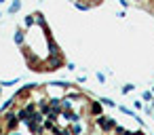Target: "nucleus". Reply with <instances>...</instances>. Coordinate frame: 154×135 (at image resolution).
Returning a JSON list of instances; mask_svg holds the SVG:
<instances>
[{
  "label": "nucleus",
  "instance_id": "423d86ee",
  "mask_svg": "<svg viewBox=\"0 0 154 135\" xmlns=\"http://www.w3.org/2000/svg\"><path fill=\"white\" fill-rule=\"evenodd\" d=\"M133 2H135V5H141V2H143V0H133Z\"/></svg>",
  "mask_w": 154,
  "mask_h": 135
},
{
  "label": "nucleus",
  "instance_id": "39448f33",
  "mask_svg": "<svg viewBox=\"0 0 154 135\" xmlns=\"http://www.w3.org/2000/svg\"><path fill=\"white\" fill-rule=\"evenodd\" d=\"M118 2H120V5H122L125 9H127V7H131V5H129V0H118Z\"/></svg>",
  "mask_w": 154,
  "mask_h": 135
},
{
  "label": "nucleus",
  "instance_id": "f03ea898",
  "mask_svg": "<svg viewBox=\"0 0 154 135\" xmlns=\"http://www.w3.org/2000/svg\"><path fill=\"white\" fill-rule=\"evenodd\" d=\"M133 89H135V84H131V82H129V84H125V87L120 89V93H125V95H129V93H131Z\"/></svg>",
  "mask_w": 154,
  "mask_h": 135
},
{
  "label": "nucleus",
  "instance_id": "7ed1b4c3",
  "mask_svg": "<svg viewBox=\"0 0 154 135\" xmlns=\"http://www.w3.org/2000/svg\"><path fill=\"white\" fill-rule=\"evenodd\" d=\"M97 80H99V82H106V76H103L101 72H97Z\"/></svg>",
  "mask_w": 154,
  "mask_h": 135
},
{
  "label": "nucleus",
  "instance_id": "f257e3e1",
  "mask_svg": "<svg viewBox=\"0 0 154 135\" xmlns=\"http://www.w3.org/2000/svg\"><path fill=\"white\" fill-rule=\"evenodd\" d=\"M21 5H23L21 0H13V2L9 5V15H15V13H19V11H21Z\"/></svg>",
  "mask_w": 154,
  "mask_h": 135
},
{
  "label": "nucleus",
  "instance_id": "0eeeda50",
  "mask_svg": "<svg viewBox=\"0 0 154 135\" xmlns=\"http://www.w3.org/2000/svg\"><path fill=\"white\" fill-rule=\"evenodd\" d=\"M152 93H154V87H152Z\"/></svg>",
  "mask_w": 154,
  "mask_h": 135
},
{
  "label": "nucleus",
  "instance_id": "20e7f679",
  "mask_svg": "<svg viewBox=\"0 0 154 135\" xmlns=\"http://www.w3.org/2000/svg\"><path fill=\"white\" fill-rule=\"evenodd\" d=\"M133 106H135V110H141V108H143V103H141V101H133Z\"/></svg>",
  "mask_w": 154,
  "mask_h": 135
}]
</instances>
